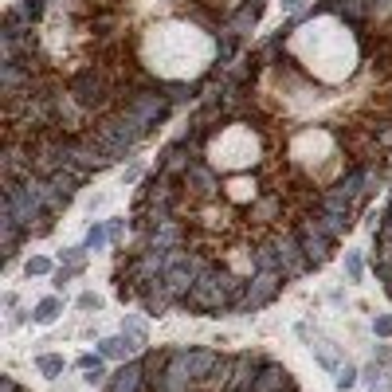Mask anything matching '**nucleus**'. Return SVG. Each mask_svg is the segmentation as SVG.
I'll return each mask as SVG.
<instances>
[{"label":"nucleus","instance_id":"21","mask_svg":"<svg viewBox=\"0 0 392 392\" xmlns=\"http://www.w3.org/2000/svg\"><path fill=\"white\" fill-rule=\"evenodd\" d=\"M377 357L384 361V365H392V345H380V349H377Z\"/></svg>","mask_w":392,"mask_h":392},{"label":"nucleus","instance_id":"5","mask_svg":"<svg viewBox=\"0 0 392 392\" xmlns=\"http://www.w3.org/2000/svg\"><path fill=\"white\" fill-rule=\"evenodd\" d=\"M137 349H141V342H137L134 333H126V330L114 333V337H102V342H98V353L110 357V361H130Z\"/></svg>","mask_w":392,"mask_h":392},{"label":"nucleus","instance_id":"18","mask_svg":"<svg viewBox=\"0 0 392 392\" xmlns=\"http://www.w3.org/2000/svg\"><path fill=\"white\" fill-rule=\"evenodd\" d=\"M0 389H4V392H28L16 377H0Z\"/></svg>","mask_w":392,"mask_h":392},{"label":"nucleus","instance_id":"14","mask_svg":"<svg viewBox=\"0 0 392 392\" xmlns=\"http://www.w3.org/2000/svg\"><path fill=\"white\" fill-rule=\"evenodd\" d=\"M373 333L377 337H392V314H377L373 318Z\"/></svg>","mask_w":392,"mask_h":392},{"label":"nucleus","instance_id":"4","mask_svg":"<svg viewBox=\"0 0 392 392\" xmlns=\"http://www.w3.org/2000/svg\"><path fill=\"white\" fill-rule=\"evenodd\" d=\"M373 275H377L380 291L392 298V188L384 196V208H380L377 224H373V251H369Z\"/></svg>","mask_w":392,"mask_h":392},{"label":"nucleus","instance_id":"12","mask_svg":"<svg viewBox=\"0 0 392 392\" xmlns=\"http://www.w3.org/2000/svg\"><path fill=\"white\" fill-rule=\"evenodd\" d=\"M333 384H337L342 392H349V389L357 384V369H353V365H342V369H337V380H333Z\"/></svg>","mask_w":392,"mask_h":392},{"label":"nucleus","instance_id":"19","mask_svg":"<svg viewBox=\"0 0 392 392\" xmlns=\"http://www.w3.org/2000/svg\"><path fill=\"white\" fill-rule=\"evenodd\" d=\"M71 279H75V271H67V267H59V271H55V286H59V291H63V286H67Z\"/></svg>","mask_w":392,"mask_h":392},{"label":"nucleus","instance_id":"7","mask_svg":"<svg viewBox=\"0 0 392 392\" xmlns=\"http://www.w3.org/2000/svg\"><path fill=\"white\" fill-rule=\"evenodd\" d=\"M75 365L83 369V373H90V384H95V380H106V369H102V353H83L79 357V361H75Z\"/></svg>","mask_w":392,"mask_h":392},{"label":"nucleus","instance_id":"13","mask_svg":"<svg viewBox=\"0 0 392 392\" xmlns=\"http://www.w3.org/2000/svg\"><path fill=\"white\" fill-rule=\"evenodd\" d=\"M365 384H369V389H373V392H377V389H384V384H389V373H384V369H380V365H369V373H365Z\"/></svg>","mask_w":392,"mask_h":392},{"label":"nucleus","instance_id":"9","mask_svg":"<svg viewBox=\"0 0 392 392\" xmlns=\"http://www.w3.org/2000/svg\"><path fill=\"white\" fill-rule=\"evenodd\" d=\"M63 267L79 275V271L86 267V247H67V251H63Z\"/></svg>","mask_w":392,"mask_h":392},{"label":"nucleus","instance_id":"3","mask_svg":"<svg viewBox=\"0 0 392 392\" xmlns=\"http://www.w3.org/2000/svg\"><path fill=\"white\" fill-rule=\"evenodd\" d=\"M102 392H302L291 369L259 349L157 345L102 380Z\"/></svg>","mask_w":392,"mask_h":392},{"label":"nucleus","instance_id":"2","mask_svg":"<svg viewBox=\"0 0 392 392\" xmlns=\"http://www.w3.org/2000/svg\"><path fill=\"white\" fill-rule=\"evenodd\" d=\"M271 0H12L0 28L4 263L220 83Z\"/></svg>","mask_w":392,"mask_h":392},{"label":"nucleus","instance_id":"11","mask_svg":"<svg viewBox=\"0 0 392 392\" xmlns=\"http://www.w3.org/2000/svg\"><path fill=\"white\" fill-rule=\"evenodd\" d=\"M345 279L361 282V251H345Z\"/></svg>","mask_w":392,"mask_h":392},{"label":"nucleus","instance_id":"8","mask_svg":"<svg viewBox=\"0 0 392 392\" xmlns=\"http://www.w3.org/2000/svg\"><path fill=\"white\" fill-rule=\"evenodd\" d=\"M106 239H110V224H95V228L86 232L83 247H86V251H102V247H106Z\"/></svg>","mask_w":392,"mask_h":392},{"label":"nucleus","instance_id":"20","mask_svg":"<svg viewBox=\"0 0 392 392\" xmlns=\"http://www.w3.org/2000/svg\"><path fill=\"white\" fill-rule=\"evenodd\" d=\"M302 4H306V0H282V8H286V12H302Z\"/></svg>","mask_w":392,"mask_h":392},{"label":"nucleus","instance_id":"16","mask_svg":"<svg viewBox=\"0 0 392 392\" xmlns=\"http://www.w3.org/2000/svg\"><path fill=\"white\" fill-rule=\"evenodd\" d=\"M110 239L114 244H122L126 239V220H110Z\"/></svg>","mask_w":392,"mask_h":392},{"label":"nucleus","instance_id":"15","mask_svg":"<svg viewBox=\"0 0 392 392\" xmlns=\"http://www.w3.org/2000/svg\"><path fill=\"white\" fill-rule=\"evenodd\" d=\"M28 275H51V259H43V255H36V259H28Z\"/></svg>","mask_w":392,"mask_h":392},{"label":"nucleus","instance_id":"17","mask_svg":"<svg viewBox=\"0 0 392 392\" xmlns=\"http://www.w3.org/2000/svg\"><path fill=\"white\" fill-rule=\"evenodd\" d=\"M98 306H102L98 294H83V298H79V310H98Z\"/></svg>","mask_w":392,"mask_h":392},{"label":"nucleus","instance_id":"10","mask_svg":"<svg viewBox=\"0 0 392 392\" xmlns=\"http://www.w3.org/2000/svg\"><path fill=\"white\" fill-rule=\"evenodd\" d=\"M36 365H39V373H43V377H59V373H63V365H67V361H63L59 353H43V357H39V361H36Z\"/></svg>","mask_w":392,"mask_h":392},{"label":"nucleus","instance_id":"6","mask_svg":"<svg viewBox=\"0 0 392 392\" xmlns=\"http://www.w3.org/2000/svg\"><path fill=\"white\" fill-rule=\"evenodd\" d=\"M59 314H63V302H59V298H43V302L36 306V314H32V322H36V326H51Z\"/></svg>","mask_w":392,"mask_h":392},{"label":"nucleus","instance_id":"1","mask_svg":"<svg viewBox=\"0 0 392 392\" xmlns=\"http://www.w3.org/2000/svg\"><path fill=\"white\" fill-rule=\"evenodd\" d=\"M392 173V0H314L255 39L141 177L114 294L259 314L322 271Z\"/></svg>","mask_w":392,"mask_h":392}]
</instances>
